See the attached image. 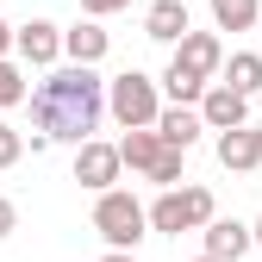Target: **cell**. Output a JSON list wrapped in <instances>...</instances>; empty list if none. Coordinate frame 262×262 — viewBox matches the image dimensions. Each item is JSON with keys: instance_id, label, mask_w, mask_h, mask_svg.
<instances>
[{"instance_id": "obj_23", "label": "cell", "mask_w": 262, "mask_h": 262, "mask_svg": "<svg viewBox=\"0 0 262 262\" xmlns=\"http://www.w3.org/2000/svg\"><path fill=\"white\" fill-rule=\"evenodd\" d=\"M0 56H13V25L0 19Z\"/></svg>"}, {"instance_id": "obj_12", "label": "cell", "mask_w": 262, "mask_h": 262, "mask_svg": "<svg viewBox=\"0 0 262 262\" xmlns=\"http://www.w3.org/2000/svg\"><path fill=\"white\" fill-rule=\"evenodd\" d=\"M187 0H150V13H144V38L150 44H175L181 31H187Z\"/></svg>"}, {"instance_id": "obj_26", "label": "cell", "mask_w": 262, "mask_h": 262, "mask_svg": "<svg viewBox=\"0 0 262 262\" xmlns=\"http://www.w3.org/2000/svg\"><path fill=\"white\" fill-rule=\"evenodd\" d=\"M193 262H212V256H193Z\"/></svg>"}, {"instance_id": "obj_4", "label": "cell", "mask_w": 262, "mask_h": 262, "mask_svg": "<svg viewBox=\"0 0 262 262\" xmlns=\"http://www.w3.org/2000/svg\"><path fill=\"white\" fill-rule=\"evenodd\" d=\"M156 106H162V88H156L144 69H125V75L106 81V113H113L119 125H150Z\"/></svg>"}, {"instance_id": "obj_11", "label": "cell", "mask_w": 262, "mask_h": 262, "mask_svg": "<svg viewBox=\"0 0 262 262\" xmlns=\"http://www.w3.org/2000/svg\"><path fill=\"white\" fill-rule=\"evenodd\" d=\"M150 125H156V138L169 144V150H193V144H200V131H206L200 113H193V106H175V100H169V106H156Z\"/></svg>"}, {"instance_id": "obj_7", "label": "cell", "mask_w": 262, "mask_h": 262, "mask_svg": "<svg viewBox=\"0 0 262 262\" xmlns=\"http://www.w3.org/2000/svg\"><path fill=\"white\" fill-rule=\"evenodd\" d=\"M193 113H200V125H206V131H231V125H244V119H250V94L225 88V81H206V94L193 100Z\"/></svg>"}, {"instance_id": "obj_1", "label": "cell", "mask_w": 262, "mask_h": 262, "mask_svg": "<svg viewBox=\"0 0 262 262\" xmlns=\"http://www.w3.org/2000/svg\"><path fill=\"white\" fill-rule=\"evenodd\" d=\"M25 106H31V150L81 144L106 119V81L94 75V62H50V75L25 94Z\"/></svg>"}, {"instance_id": "obj_9", "label": "cell", "mask_w": 262, "mask_h": 262, "mask_svg": "<svg viewBox=\"0 0 262 262\" xmlns=\"http://www.w3.org/2000/svg\"><path fill=\"white\" fill-rule=\"evenodd\" d=\"M219 162H225V169H231V175H250V169H262V125H231V131H219Z\"/></svg>"}, {"instance_id": "obj_22", "label": "cell", "mask_w": 262, "mask_h": 262, "mask_svg": "<svg viewBox=\"0 0 262 262\" xmlns=\"http://www.w3.org/2000/svg\"><path fill=\"white\" fill-rule=\"evenodd\" d=\"M13 231H19V206L0 193V237H13Z\"/></svg>"}, {"instance_id": "obj_15", "label": "cell", "mask_w": 262, "mask_h": 262, "mask_svg": "<svg viewBox=\"0 0 262 262\" xmlns=\"http://www.w3.org/2000/svg\"><path fill=\"white\" fill-rule=\"evenodd\" d=\"M219 75L237 94H262V56L256 50H231V62H219Z\"/></svg>"}, {"instance_id": "obj_17", "label": "cell", "mask_w": 262, "mask_h": 262, "mask_svg": "<svg viewBox=\"0 0 262 262\" xmlns=\"http://www.w3.org/2000/svg\"><path fill=\"white\" fill-rule=\"evenodd\" d=\"M156 88L169 94L175 106H193V100H200V94H206V81L193 75V69H181V62H169V69H162V81H156Z\"/></svg>"}, {"instance_id": "obj_19", "label": "cell", "mask_w": 262, "mask_h": 262, "mask_svg": "<svg viewBox=\"0 0 262 262\" xmlns=\"http://www.w3.org/2000/svg\"><path fill=\"white\" fill-rule=\"evenodd\" d=\"M181 162H187V150H162L150 169H144V181H156V187H175V181H181Z\"/></svg>"}, {"instance_id": "obj_6", "label": "cell", "mask_w": 262, "mask_h": 262, "mask_svg": "<svg viewBox=\"0 0 262 262\" xmlns=\"http://www.w3.org/2000/svg\"><path fill=\"white\" fill-rule=\"evenodd\" d=\"M119 175H125V162H119V144H100V138H81L75 144V181L81 187H119Z\"/></svg>"}, {"instance_id": "obj_16", "label": "cell", "mask_w": 262, "mask_h": 262, "mask_svg": "<svg viewBox=\"0 0 262 262\" xmlns=\"http://www.w3.org/2000/svg\"><path fill=\"white\" fill-rule=\"evenodd\" d=\"M206 7H212V25L219 31H250L262 19V0H206Z\"/></svg>"}, {"instance_id": "obj_5", "label": "cell", "mask_w": 262, "mask_h": 262, "mask_svg": "<svg viewBox=\"0 0 262 262\" xmlns=\"http://www.w3.org/2000/svg\"><path fill=\"white\" fill-rule=\"evenodd\" d=\"M13 56L25 62V69H50V62H62V25H50V19L13 25Z\"/></svg>"}, {"instance_id": "obj_10", "label": "cell", "mask_w": 262, "mask_h": 262, "mask_svg": "<svg viewBox=\"0 0 262 262\" xmlns=\"http://www.w3.org/2000/svg\"><path fill=\"white\" fill-rule=\"evenodd\" d=\"M200 244H206V256H212V262H237V256H250V250H256V244H250V225L219 219V212L200 225Z\"/></svg>"}, {"instance_id": "obj_24", "label": "cell", "mask_w": 262, "mask_h": 262, "mask_svg": "<svg viewBox=\"0 0 262 262\" xmlns=\"http://www.w3.org/2000/svg\"><path fill=\"white\" fill-rule=\"evenodd\" d=\"M100 262H138V256H131V250H106Z\"/></svg>"}, {"instance_id": "obj_25", "label": "cell", "mask_w": 262, "mask_h": 262, "mask_svg": "<svg viewBox=\"0 0 262 262\" xmlns=\"http://www.w3.org/2000/svg\"><path fill=\"white\" fill-rule=\"evenodd\" d=\"M250 244H256V250H262V219H256V225H250Z\"/></svg>"}, {"instance_id": "obj_18", "label": "cell", "mask_w": 262, "mask_h": 262, "mask_svg": "<svg viewBox=\"0 0 262 262\" xmlns=\"http://www.w3.org/2000/svg\"><path fill=\"white\" fill-rule=\"evenodd\" d=\"M25 69H19V62L13 56H0V113H7V106H25Z\"/></svg>"}, {"instance_id": "obj_8", "label": "cell", "mask_w": 262, "mask_h": 262, "mask_svg": "<svg viewBox=\"0 0 262 262\" xmlns=\"http://www.w3.org/2000/svg\"><path fill=\"white\" fill-rule=\"evenodd\" d=\"M169 62H181V69H193V75H200V81H212L219 75V62H225V44H219V31H181V38H175V56Z\"/></svg>"}, {"instance_id": "obj_27", "label": "cell", "mask_w": 262, "mask_h": 262, "mask_svg": "<svg viewBox=\"0 0 262 262\" xmlns=\"http://www.w3.org/2000/svg\"><path fill=\"white\" fill-rule=\"evenodd\" d=\"M256 25H262V19H256Z\"/></svg>"}, {"instance_id": "obj_14", "label": "cell", "mask_w": 262, "mask_h": 262, "mask_svg": "<svg viewBox=\"0 0 262 262\" xmlns=\"http://www.w3.org/2000/svg\"><path fill=\"white\" fill-rule=\"evenodd\" d=\"M162 150H169V144L156 138V125H125V138H119V162H125V169H138V175L150 169Z\"/></svg>"}, {"instance_id": "obj_20", "label": "cell", "mask_w": 262, "mask_h": 262, "mask_svg": "<svg viewBox=\"0 0 262 262\" xmlns=\"http://www.w3.org/2000/svg\"><path fill=\"white\" fill-rule=\"evenodd\" d=\"M19 156H25V131H13L7 119H0V169H13Z\"/></svg>"}, {"instance_id": "obj_21", "label": "cell", "mask_w": 262, "mask_h": 262, "mask_svg": "<svg viewBox=\"0 0 262 262\" xmlns=\"http://www.w3.org/2000/svg\"><path fill=\"white\" fill-rule=\"evenodd\" d=\"M125 7H131V0H81L88 19H106V13H125Z\"/></svg>"}, {"instance_id": "obj_3", "label": "cell", "mask_w": 262, "mask_h": 262, "mask_svg": "<svg viewBox=\"0 0 262 262\" xmlns=\"http://www.w3.org/2000/svg\"><path fill=\"white\" fill-rule=\"evenodd\" d=\"M94 231L106 237V250H138L150 237V219H144V206L131 200L125 187H100V200H94Z\"/></svg>"}, {"instance_id": "obj_13", "label": "cell", "mask_w": 262, "mask_h": 262, "mask_svg": "<svg viewBox=\"0 0 262 262\" xmlns=\"http://www.w3.org/2000/svg\"><path fill=\"white\" fill-rule=\"evenodd\" d=\"M106 50H113V38L100 31V19H75L69 31H62V56L69 62H100Z\"/></svg>"}, {"instance_id": "obj_2", "label": "cell", "mask_w": 262, "mask_h": 262, "mask_svg": "<svg viewBox=\"0 0 262 262\" xmlns=\"http://www.w3.org/2000/svg\"><path fill=\"white\" fill-rule=\"evenodd\" d=\"M219 212V200H212V187H162L156 193V206H144V219H150V231H162V237H181V231H200V225Z\"/></svg>"}]
</instances>
